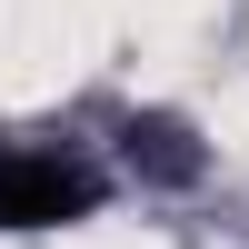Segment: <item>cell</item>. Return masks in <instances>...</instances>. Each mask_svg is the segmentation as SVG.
Listing matches in <instances>:
<instances>
[{
	"label": "cell",
	"mask_w": 249,
	"mask_h": 249,
	"mask_svg": "<svg viewBox=\"0 0 249 249\" xmlns=\"http://www.w3.org/2000/svg\"><path fill=\"white\" fill-rule=\"evenodd\" d=\"M120 160H130L140 179H199V140H190V120H170V110H140L130 130H120Z\"/></svg>",
	"instance_id": "cell-2"
},
{
	"label": "cell",
	"mask_w": 249,
	"mask_h": 249,
	"mask_svg": "<svg viewBox=\"0 0 249 249\" xmlns=\"http://www.w3.org/2000/svg\"><path fill=\"white\" fill-rule=\"evenodd\" d=\"M100 210V179L60 150H10L0 160V230H70Z\"/></svg>",
	"instance_id": "cell-1"
}]
</instances>
